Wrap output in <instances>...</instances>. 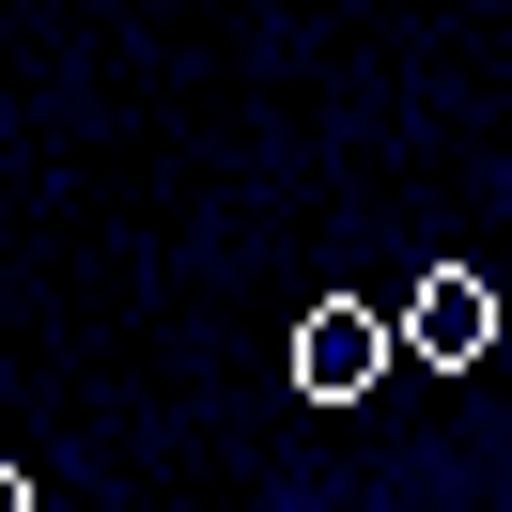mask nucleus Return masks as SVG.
<instances>
[{
    "instance_id": "nucleus-2",
    "label": "nucleus",
    "mask_w": 512,
    "mask_h": 512,
    "mask_svg": "<svg viewBox=\"0 0 512 512\" xmlns=\"http://www.w3.org/2000/svg\"><path fill=\"white\" fill-rule=\"evenodd\" d=\"M388 342H404L419 373H481V357H497V295H481V264H419V295L388 311Z\"/></svg>"
},
{
    "instance_id": "nucleus-1",
    "label": "nucleus",
    "mask_w": 512,
    "mask_h": 512,
    "mask_svg": "<svg viewBox=\"0 0 512 512\" xmlns=\"http://www.w3.org/2000/svg\"><path fill=\"white\" fill-rule=\"evenodd\" d=\"M388 311L373 295H311V311H295V404H373V373H388Z\"/></svg>"
},
{
    "instance_id": "nucleus-3",
    "label": "nucleus",
    "mask_w": 512,
    "mask_h": 512,
    "mask_svg": "<svg viewBox=\"0 0 512 512\" xmlns=\"http://www.w3.org/2000/svg\"><path fill=\"white\" fill-rule=\"evenodd\" d=\"M0 512H32V481H16V466H0Z\"/></svg>"
}]
</instances>
